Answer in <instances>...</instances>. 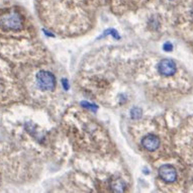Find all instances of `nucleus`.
<instances>
[{
  "mask_svg": "<svg viewBox=\"0 0 193 193\" xmlns=\"http://www.w3.org/2000/svg\"><path fill=\"white\" fill-rule=\"evenodd\" d=\"M36 83L42 91H51L56 87V78L51 72L40 71L36 75Z\"/></svg>",
  "mask_w": 193,
  "mask_h": 193,
  "instance_id": "f257e3e1",
  "label": "nucleus"
},
{
  "mask_svg": "<svg viewBox=\"0 0 193 193\" xmlns=\"http://www.w3.org/2000/svg\"><path fill=\"white\" fill-rule=\"evenodd\" d=\"M0 23L3 27H5L6 29H11V31H18L22 27L21 16L14 11L3 16L0 20Z\"/></svg>",
  "mask_w": 193,
  "mask_h": 193,
  "instance_id": "f03ea898",
  "label": "nucleus"
},
{
  "mask_svg": "<svg viewBox=\"0 0 193 193\" xmlns=\"http://www.w3.org/2000/svg\"><path fill=\"white\" fill-rule=\"evenodd\" d=\"M159 176L167 183H172L177 179V171L172 165H162L159 169Z\"/></svg>",
  "mask_w": 193,
  "mask_h": 193,
  "instance_id": "7ed1b4c3",
  "label": "nucleus"
},
{
  "mask_svg": "<svg viewBox=\"0 0 193 193\" xmlns=\"http://www.w3.org/2000/svg\"><path fill=\"white\" fill-rule=\"evenodd\" d=\"M159 73L164 76H171L176 72V64L170 59H164L158 65Z\"/></svg>",
  "mask_w": 193,
  "mask_h": 193,
  "instance_id": "20e7f679",
  "label": "nucleus"
},
{
  "mask_svg": "<svg viewBox=\"0 0 193 193\" xmlns=\"http://www.w3.org/2000/svg\"><path fill=\"white\" fill-rule=\"evenodd\" d=\"M142 146L144 147L147 151L153 152L155 150H157L160 146V140L157 135H148L146 137H144V139H142Z\"/></svg>",
  "mask_w": 193,
  "mask_h": 193,
  "instance_id": "39448f33",
  "label": "nucleus"
},
{
  "mask_svg": "<svg viewBox=\"0 0 193 193\" xmlns=\"http://www.w3.org/2000/svg\"><path fill=\"white\" fill-rule=\"evenodd\" d=\"M164 49L166 50V51H171V49H172V44H169V42H167V44H165Z\"/></svg>",
  "mask_w": 193,
  "mask_h": 193,
  "instance_id": "423d86ee",
  "label": "nucleus"
},
{
  "mask_svg": "<svg viewBox=\"0 0 193 193\" xmlns=\"http://www.w3.org/2000/svg\"><path fill=\"white\" fill-rule=\"evenodd\" d=\"M63 85H64V87L66 86V89H68V83H67V81H63Z\"/></svg>",
  "mask_w": 193,
  "mask_h": 193,
  "instance_id": "0eeeda50",
  "label": "nucleus"
}]
</instances>
